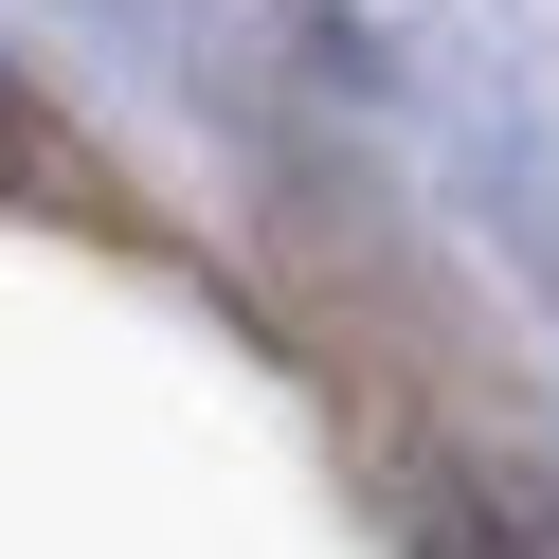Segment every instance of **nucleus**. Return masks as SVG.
<instances>
[{"label": "nucleus", "mask_w": 559, "mask_h": 559, "mask_svg": "<svg viewBox=\"0 0 559 559\" xmlns=\"http://www.w3.org/2000/svg\"><path fill=\"white\" fill-rule=\"evenodd\" d=\"M0 199H91V181H73V145H55V109H37L19 73H0Z\"/></svg>", "instance_id": "obj_1"}]
</instances>
